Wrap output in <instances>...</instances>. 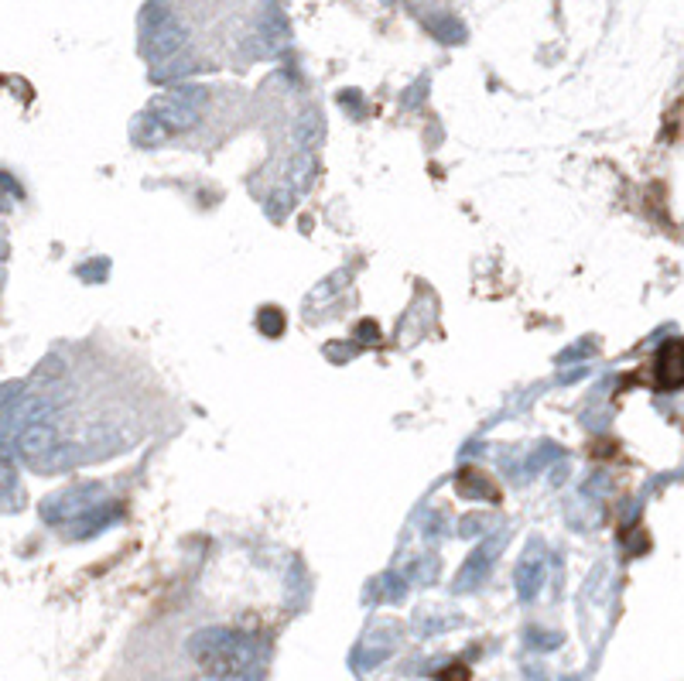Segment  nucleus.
Segmentation results:
<instances>
[{
	"label": "nucleus",
	"instance_id": "7ed1b4c3",
	"mask_svg": "<svg viewBox=\"0 0 684 681\" xmlns=\"http://www.w3.org/2000/svg\"><path fill=\"white\" fill-rule=\"evenodd\" d=\"M654 381L660 391H674L684 383V342H668L654 360Z\"/></svg>",
	"mask_w": 684,
	"mask_h": 681
},
{
	"label": "nucleus",
	"instance_id": "f03ea898",
	"mask_svg": "<svg viewBox=\"0 0 684 681\" xmlns=\"http://www.w3.org/2000/svg\"><path fill=\"white\" fill-rule=\"evenodd\" d=\"M141 28H144V48H147L151 58H168L186 45V31H182V25L175 21V15H171L165 4H151L144 11Z\"/></svg>",
	"mask_w": 684,
	"mask_h": 681
},
{
	"label": "nucleus",
	"instance_id": "20e7f679",
	"mask_svg": "<svg viewBox=\"0 0 684 681\" xmlns=\"http://www.w3.org/2000/svg\"><path fill=\"white\" fill-rule=\"evenodd\" d=\"M541 579H544V568L538 565V562H528V565H520V572H517V589H520V596L530 599L538 589H541Z\"/></svg>",
	"mask_w": 684,
	"mask_h": 681
},
{
	"label": "nucleus",
	"instance_id": "f257e3e1",
	"mask_svg": "<svg viewBox=\"0 0 684 681\" xmlns=\"http://www.w3.org/2000/svg\"><path fill=\"white\" fill-rule=\"evenodd\" d=\"M188 657L209 675V678H236L246 671L254 647L246 634L229 626H206L188 640Z\"/></svg>",
	"mask_w": 684,
	"mask_h": 681
},
{
	"label": "nucleus",
	"instance_id": "39448f33",
	"mask_svg": "<svg viewBox=\"0 0 684 681\" xmlns=\"http://www.w3.org/2000/svg\"><path fill=\"white\" fill-rule=\"evenodd\" d=\"M438 681H472V675L466 665H448L442 675H438Z\"/></svg>",
	"mask_w": 684,
	"mask_h": 681
}]
</instances>
